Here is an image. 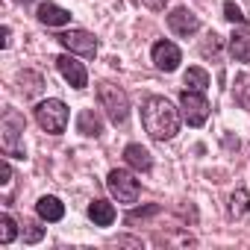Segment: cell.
<instances>
[{
  "label": "cell",
  "instance_id": "cell-4",
  "mask_svg": "<svg viewBox=\"0 0 250 250\" xmlns=\"http://www.w3.org/2000/svg\"><path fill=\"white\" fill-rule=\"evenodd\" d=\"M180 109H183V118L188 121V127H203L209 118V100L203 97V91L186 88L180 94Z\"/></svg>",
  "mask_w": 250,
  "mask_h": 250
},
{
  "label": "cell",
  "instance_id": "cell-18",
  "mask_svg": "<svg viewBox=\"0 0 250 250\" xmlns=\"http://www.w3.org/2000/svg\"><path fill=\"white\" fill-rule=\"evenodd\" d=\"M18 83H21L24 97H36V94L44 88V80H42V74H36V71H24V74L18 77Z\"/></svg>",
  "mask_w": 250,
  "mask_h": 250
},
{
  "label": "cell",
  "instance_id": "cell-22",
  "mask_svg": "<svg viewBox=\"0 0 250 250\" xmlns=\"http://www.w3.org/2000/svg\"><path fill=\"white\" fill-rule=\"evenodd\" d=\"M224 18H227V21H232V24H241V27H247V18L241 15V9L232 3V0H227V3H224Z\"/></svg>",
  "mask_w": 250,
  "mask_h": 250
},
{
  "label": "cell",
  "instance_id": "cell-8",
  "mask_svg": "<svg viewBox=\"0 0 250 250\" xmlns=\"http://www.w3.org/2000/svg\"><path fill=\"white\" fill-rule=\"evenodd\" d=\"M180 62H183V53H180V47L174 42H156L153 44V65L159 71L171 74V71L180 68Z\"/></svg>",
  "mask_w": 250,
  "mask_h": 250
},
{
  "label": "cell",
  "instance_id": "cell-17",
  "mask_svg": "<svg viewBox=\"0 0 250 250\" xmlns=\"http://www.w3.org/2000/svg\"><path fill=\"white\" fill-rule=\"evenodd\" d=\"M250 212V191L247 188H235L229 197V218H241Z\"/></svg>",
  "mask_w": 250,
  "mask_h": 250
},
{
  "label": "cell",
  "instance_id": "cell-1",
  "mask_svg": "<svg viewBox=\"0 0 250 250\" xmlns=\"http://www.w3.org/2000/svg\"><path fill=\"white\" fill-rule=\"evenodd\" d=\"M142 124L150 133V139L168 142L180 133V112L174 109V103L168 97H147V103L142 109Z\"/></svg>",
  "mask_w": 250,
  "mask_h": 250
},
{
  "label": "cell",
  "instance_id": "cell-12",
  "mask_svg": "<svg viewBox=\"0 0 250 250\" xmlns=\"http://www.w3.org/2000/svg\"><path fill=\"white\" fill-rule=\"evenodd\" d=\"M229 56L235 62H250V30L247 27L232 30V36H229Z\"/></svg>",
  "mask_w": 250,
  "mask_h": 250
},
{
  "label": "cell",
  "instance_id": "cell-25",
  "mask_svg": "<svg viewBox=\"0 0 250 250\" xmlns=\"http://www.w3.org/2000/svg\"><path fill=\"white\" fill-rule=\"evenodd\" d=\"M218 47H221V42H218V36L212 33V36H209V42H203V53H212V56H215V53H218Z\"/></svg>",
  "mask_w": 250,
  "mask_h": 250
},
{
  "label": "cell",
  "instance_id": "cell-20",
  "mask_svg": "<svg viewBox=\"0 0 250 250\" xmlns=\"http://www.w3.org/2000/svg\"><path fill=\"white\" fill-rule=\"evenodd\" d=\"M232 94H235V103H238V106L250 109V74H238V77H235Z\"/></svg>",
  "mask_w": 250,
  "mask_h": 250
},
{
  "label": "cell",
  "instance_id": "cell-15",
  "mask_svg": "<svg viewBox=\"0 0 250 250\" xmlns=\"http://www.w3.org/2000/svg\"><path fill=\"white\" fill-rule=\"evenodd\" d=\"M124 159H127V165L136 168V171H150V165H153L147 147H142V145H127V150H124Z\"/></svg>",
  "mask_w": 250,
  "mask_h": 250
},
{
  "label": "cell",
  "instance_id": "cell-5",
  "mask_svg": "<svg viewBox=\"0 0 250 250\" xmlns=\"http://www.w3.org/2000/svg\"><path fill=\"white\" fill-rule=\"evenodd\" d=\"M106 186L112 191V197H118V203H136L139 200V180L130 171H109Z\"/></svg>",
  "mask_w": 250,
  "mask_h": 250
},
{
  "label": "cell",
  "instance_id": "cell-6",
  "mask_svg": "<svg viewBox=\"0 0 250 250\" xmlns=\"http://www.w3.org/2000/svg\"><path fill=\"white\" fill-rule=\"evenodd\" d=\"M21 133H24V118L15 109H6L3 112V150L9 156H21L24 159V147L18 145V136Z\"/></svg>",
  "mask_w": 250,
  "mask_h": 250
},
{
  "label": "cell",
  "instance_id": "cell-21",
  "mask_svg": "<svg viewBox=\"0 0 250 250\" xmlns=\"http://www.w3.org/2000/svg\"><path fill=\"white\" fill-rule=\"evenodd\" d=\"M18 235V227L12 221V215H0V244H9Z\"/></svg>",
  "mask_w": 250,
  "mask_h": 250
},
{
  "label": "cell",
  "instance_id": "cell-14",
  "mask_svg": "<svg viewBox=\"0 0 250 250\" xmlns=\"http://www.w3.org/2000/svg\"><path fill=\"white\" fill-rule=\"evenodd\" d=\"M36 212H39V218L42 221H62V215H65V206H62V200L59 197H50V194H44V197H39V203H36Z\"/></svg>",
  "mask_w": 250,
  "mask_h": 250
},
{
  "label": "cell",
  "instance_id": "cell-7",
  "mask_svg": "<svg viewBox=\"0 0 250 250\" xmlns=\"http://www.w3.org/2000/svg\"><path fill=\"white\" fill-rule=\"evenodd\" d=\"M59 44H62L65 50L80 53V56H88V59L97 53V39H94L91 33H85V30H71V33H62V36H59Z\"/></svg>",
  "mask_w": 250,
  "mask_h": 250
},
{
  "label": "cell",
  "instance_id": "cell-2",
  "mask_svg": "<svg viewBox=\"0 0 250 250\" xmlns=\"http://www.w3.org/2000/svg\"><path fill=\"white\" fill-rule=\"evenodd\" d=\"M97 100L106 109V118L115 124V127H124V124H127V118H130V97H127V91H124L121 85L100 83L97 85Z\"/></svg>",
  "mask_w": 250,
  "mask_h": 250
},
{
  "label": "cell",
  "instance_id": "cell-27",
  "mask_svg": "<svg viewBox=\"0 0 250 250\" xmlns=\"http://www.w3.org/2000/svg\"><path fill=\"white\" fill-rule=\"evenodd\" d=\"M3 47H9V27H3V42H0Z\"/></svg>",
  "mask_w": 250,
  "mask_h": 250
},
{
  "label": "cell",
  "instance_id": "cell-19",
  "mask_svg": "<svg viewBox=\"0 0 250 250\" xmlns=\"http://www.w3.org/2000/svg\"><path fill=\"white\" fill-rule=\"evenodd\" d=\"M183 83H186V88H191V91H206V88H209V74H206L203 68H188L186 77H183Z\"/></svg>",
  "mask_w": 250,
  "mask_h": 250
},
{
  "label": "cell",
  "instance_id": "cell-13",
  "mask_svg": "<svg viewBox=\"0 0 250 250\" xmlns=\"http://www.w3.org/2000/svg\"><path fill=\"white\" fill-rule=\"evenodd\" d=\"M77 133L91 136V139H97V136L103 133V121H100V115H97L94 109H83V112L77 115Z\"/></svg>",
  "mask_w": 250,
  "mask_h": 250
},
{
  "label": "cell",
  "instance_id": "cell-28",
  "mask_svg": "<svg viewBox=\"0 0 250 250\" xmlns=\"http://www.w3.org/2000/svg\"><path fill=\"white\" fill-rule=\"evenodd\" d=\"M21 3H30V0H21Z\"/></svg>",
  "mask_w": 250,
  "mask_h": 250
},
{
  "label": "cell",
  "instance_id": "cell-24",
  "mask_svg": "<svg viewBox=\"0 0 250 250\" xmlns=\"http://www.w3.org/2000/svg\"><path fill=\"white\" fill-rule=\"evenodd\" d=\"M0 177H3V180H0V183H3V186H9L12 183V165L3 159V162H0Z\"/></svg>",
  "mask_w": 250,
  "mask_h": 250
},
{
  "label": "cell",
  "instance_id": "cell-9",
  "mask_svg": "<svg viewBox=\"0 0 250 250\" xmlns=\"http://www.w3.org/2000/svg\"><path fill=\"white\" fill-rule=\"evenodd\" d=\"M168 27H171L174 36L188 39V36H194V33L200 30V18H197L194 12H188V9H174V12L168 15Z\"/></svg>",
  "mask_w": 250,
  "mask_h": 250
},
{
  "label": "cell",
  "instance_id": "cell-23",
  "mask_svg": "<svg viewBox=\"0 0 250 250\" xmlns=\"http://www.w3.org/2000/svg\"><path fill=\"white\" fill-rule=\"evenodd\" d=\"M44 238V229L42 227H36V224H27L24 227V241L27 244H36V241H42Z\"/></svg>",
  "mask_w": 250,
  "mask_h": 250
},
{
  "label": "cell",
  "instance_id": "cell-16",
  "mask_svg": "<svg viewBox=\"0 0 250 250\" xmlns=\"http://www.w3.org/2000/svg\"><path fill=\"white\" fill-rule=\"evenodd\" d=\"M88 218L97 224V227H109L115 221V206L109 200H91L88 203Z\"/></svg>",
  "mask_w": 250,
  "mask_h": 250
},
{
  "label": "cell",
  "instance_id": "cell-10",
  "mask_svg": "<svg viewBox=\"0 0 250 250\" xmlns=\"http://www.w3.org/2000/svg\"><path fill=\"white\" fill-rule=\"evenodd\" d=\"M56 68H59V74H62L74 88H85V85H88V74H85L83 62H77L74 56H59V59H56Z\"/></svg>",
  "mask_w": 250,
  "mask_h": 250
},
{
  "label": "cell",
  "instance_id": "cell-11",
  "mask_svg": "<svg viewBox=\"0 0 250 250\" xmlns=\"http://www.w3.org/2000/svg\"><path fill=\"white\" fill-rule=\"evenodd\" d=\"M36 18L42 24H47V27H65V24H71V12L62 9V6H56V3H39Z\"/></svg>",
  "mask_w": 250,
  "mask_h": 250
},
{
  "label": "cell",
  "instance_id": "cell-26",
  "mask_svg": "<svg viewBox=\"0 0 250 250\" xmlns=\"http://www.w3.org/2000/svg\"><path fill=\"white\" fill-rule=\"evenodd\" d=\"M147 6H153V9H159V6H165V0H145Z\"/></svg>",
  "mask_w": 250,
  "mask_h": 250
},
{
  "label": "cell",
  "instance_id": "cell-3",
  "mask_svg": "<svg viewBox=\"0 0 250 250\" xmlns=\"http://www.w3.org/2000/svg\"><path fill=\"white\" fill-rule=\"evenodd\" d=\"M36 124H39L44 133H53V136L65 133V127H68V106L59 97L42 100L36 106Z\"/></svg>",
  "mask_w": 250,
  "mask_h": 250
}]
</instances>
